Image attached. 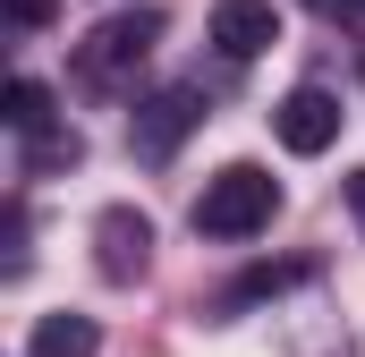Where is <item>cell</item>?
Instances as JSON below:
<instances>
[{
  "label": "cell",
  "instance_id": "cell-9",
  "mask_svg": "<svg viewBox=\"0 0 365 357\" xmlns=\"http://www.w3.org/2000/svg\"><path fill=\"white\" fill-rule=\"evenodd\" d=\"M306 281H314V264H255L247 281H238V289H230V298H221V306H255V298H280V289H306Z\"/></svg>",
  "mask_w": 365,
  "mask_h": 357
},
{
  "label": "cell",
  "instance_id": "cell-2",
  "mask_svg": "<svg viewBox=\"0 0 365 357\" xmlns=\"http://www.w3.org/2000/svg\"><path fill=\"white\" fill-rule=\"evenodd\" d=\"M153 43H162V9H119V17H102L86 43H77V86L119 94L145 60H153Z\"/></svg>",
  "mask_w": 365,
  "mask_h": 357
},
{
  "label": "cell",
  "instance_id": "cell-13",
  "mask_svg": "<svg viewBox=\"0 0 365 357\" xmlns=\"http://www.w3.org/2000/svg\"><path fill=\"white\" fill-rule=\"evenodd\" d=\"M349 213H357V230H365V171L349 178Z\"/></svg>",
  "mask_w": 365,
  "mask_h": 357
},
{
  "label": "cell",
  "instance_id": "cell-8",
  "mask_svg": "<svg viewBox=\"0 0 365 357\" xmlns=\"http://www.w3.org/2000/svg\"><path fill=\"white\" fill-rule=\"evenodd\" d=\"M77 162H86V136H77V128H34V136H26V178L77 171Z\"/></svg>",
  "mask_w": 365,
  "mask_h": 357
},
{
  "label": "cell",
  "instance_id": "cell-11",
  "mask_svg": "<svg viewBox=\"0 0 365 357\" xmlns=\"http://www.w3.org/2000/svg\"><path fill=\"white\" fill-rule=\"evenodd\" d=\"M9 17H17V26H51V17H60V0H9Z\"/></svg>",
  "mask_w": 365,
  "mask_h": 357
},
{
  "label": "cell",
  "instance_id": "cell-12",
  "mask_svg": "<svg viewBox=\"0 0 365 357\" xmlns=\"http://www.w3.org/2000/svg\"><path fill=\"white\" fill-rule=\"evenodd\" d=\"M314 17H365V0H314Z\"/></svg>",
  "mask_w": 365,
  "mask_h": 357
},
{
  "label": "cell",
  "instance_id": "cell-10",
  "mask_svg": "<svg viewBox=\"0 0 365 357\" xmlns=\"http://www.w3.org/2000/svg\"><path fill=\"white\" fill-rule=\"evenodd\" d=\"M17 136H34V128H51V94L34 86V77H9V111H0Z\"/></svg>",
  "mask_w": 365,
  "mask_h": 357
},
{
  "label": "cell",
  "instance_id": "cell-1",
  "mask_svg": "<svg viewBox=\"0 0 365 357\" xmlns=\"http://www.w3.org/2000/svg\"><path fill=\"white\" fill-rule=\"evenodd\" d=\"M272 213H280V178L264 162H230L195 196V230L204 238H255V230H272Z\"/></svg>",
  "mask_w": 365,
  "mask_h": 357
},
{
  "label": "cell",
  "instance_id": "cell-4",
  "mask_svg": "<svg viewBox=\"0 0 365 357\" xmlns=\"http://www.w3.org/2000/svg\"><path fill=\"white\" fill-rule=\"evenodd\" d=\"M145 264H153V221L136 204H102L93 213V272L128 289V281H145Z\"/></svg>",
  "mask_w": 365,
  "mask_h": 357
},
{
  "label": "cell",
  "instance_id": "cell-7",
  "mask_svg": "<svg viewBox=\"0 0 365 357\" xmlns=\"http://www.w3.org/2000/svg\"><path fill=\"white\" fill-rule=\"evenodd\" d=\"M26 357H102V332H93V315H43Z\"/></svg>",
  "mask_w": 365,
  "mask_h": 357
},
{
  "label": "cell",
  "instance_id": "cell-5",
  "mask_svg": "<svg viewBox=\"0 0 365 357\" xmlns=\"http://www.w3.org/2000/svg\"><path fill=\"white\" fill-rule=\"evenodd\" d=\"M272 128H280L289 154H331V136H340V102H331L323 86H297V94L272 111Z\"/></svg>",
  "mask_w": 365,
  "mask_h": 357
},
{
  "label": "cell",
  "instance_id": "cell-3",
  "mask_svg": "<svg viewBox=\"0 0 365 357\" xmlns=\"http://www.w3.org/2000/svg\"><path fill=\"white\" fill-rule=\"evenodd\" d=\"M195 119H204V94H195V86H162L153 102H136V119H128V154H136V162H170Z\"/></svg>",
  "mask_w": 365,
  "mask_h": 357
},
{
  "label": "cell",
  "instance_id": "cell-6",
  "mask_svg": "<svg viewBox=\"0 0 365 357\" xmlns=\"http://www.w3.org/2000/svg\"><path fill=\"white\" fill-rule=\"evenodd\" d=\"M212 43H221L230 60H264L280 43V9L272 0H221V9H212Z\"/></svg>",
  "mask_w": 365,
  "mask_h": 357
}]
</instances>
